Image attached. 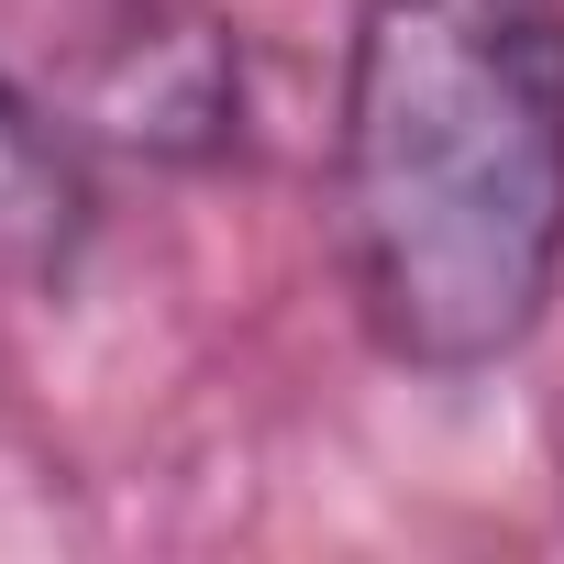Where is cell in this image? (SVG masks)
I'll use <instances>...</instances> for the list:
<instances>
[{
  "instance_id": "cell-1",
  "label": "cell",
  "mask_w": 564,
  "mask_h": 564,
  "mask_svg": "<svg viewBox=\"0 0 564 564\" xmlns=\"http://www.w3.org/2000/svg\"><path fill=\"white\" fill-rule=\"evenodd\" d=\"M333 221L399 366L520 355L564 276V0H355Z\"/></svg>"
},
{
  "instance_id": "cell-2",
  "label": "cell",
  "mask_w": 564,
  "mask_h": 564,
  "mask_svg": "<svg viewBox=\"0 0 564 564\" xmlns=\"http://www.w3.org/2000/svg\"><path fill=\"white\" fill-rule=\"evenodd\" d=\"M67 210H78V188H67L56 144L34 133V111L0 100V254H56Z\"/></svg>"
}]
</instances>
